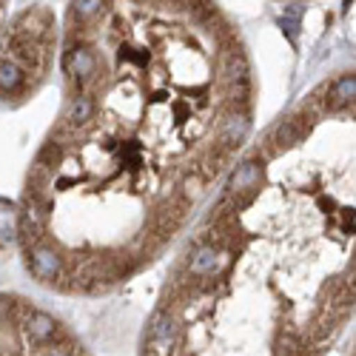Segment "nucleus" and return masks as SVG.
<instances>
[{
	"label": "nucleus",
	"instance_id": "f257e3e1",
	"mask_svg": "<svg viewBox=\"0 0 356 356\" xmlns=\"http://www.w3.org/2000/svg\"><path fill=\"white\" fill-rule=\"evenodd\" d=\"M148 342H152L163 356H168L171 348H174V342H177V325L163 311H157L152 316V325H148Z\"/></svg>",
	"mask_w": 356,
	"mask_h": 356
},
{
	"label": "nucleus",
	"instance_id": "f03ea898",
	"mask_svg": "<svg viewBox=\"0 0 356 356\" xmlns=\"http://www.w3.org/2000/svg\"><path fill=\"white\" fill-rule=\"evenodd\" d=\"M46 205L38 202V197H26V205H23V214H20V234L23 240H38L40 231H43V211Z\"/></svg>",
	"mask_w": 356,
	"mask_h": 356
},
{
	"label": "nucleus",
	"instance_id": "7ed1b4c3",
	"mask_svg": "<svg viewBox=\"0 0 356 356\" xmlns=\"http://www.w3.org/2000/svg\"><path fill=\"white\" fill-rule=\"evenodd\" d=\"M32 271H35V277H40V280H54L57 274H60V257H57L51 248H43V245H38V248H32Z\"/></svg>",
	"mask_w": 356,
	"mask_h": 356
},
{
	"label": "nucleus",
	"instance_id": "20e7f679",
	"mask_svg": "<svg viewBox=\"0 0 356 356\" xmlns=\"http://www.w3.org/2000/svg\"><path fill=\"white\" fill-rule=\"evenodd\" d=\"M23 325H26V334H29V339H32V342H49L54 337V331H57V322L49 314H43V311L26 314Z\"/></svg>",
	"mask_w": 356,
	"mask_h": 356
},
{
	"label": "nucleus",
	"instance_id": "39448f33",
	"mask_svg": "<svg viewBox=\"0 0 356 356\" xmlns=\"http://www.w3.org/2000/svg\"><path fill=\"white\" fill-rule=\"evenodd\" d=\"M259 177H262V165H259L257 160H251V163H243L240 168L234 171V177H231L228 188H231V194H240V191H251V188H257Z\"/></svg>",
	"mask_w": 356,
	"mask_h": 356
},
{
	"label": "nucleus",
	"instance_id": "423d86ee",
	"mask_svg": "<svg viewBox=\"0 0 356 356\" xmlns=\"http://www.w3.org/2000/svg\"><path fill=\"white\" fill-rule=\"evenodd\" d=\"M66 69L80 83H86L88 77L95 74V57H92V51H88V49H72L69 51V60H66Z\"/></svg>",
	"mask_w": 356,
	"mask_h": 356
},
{
	"label": "nucleus",
	"instance_id": "0eeeda50",
	"mask_svg": "<svg viewBox=\"0 0 356 356\" xmlns=\"http://www.w3.org/2000/svg\"><path fill=\"white\" fill-rule=\"evenodd\" d=\"M245 134H248V117H245V114L228 117L225 131H222V140H225V143H240V140H245Z\"/></svg>",
	"mask_w": 356,
	"mask_h": 356
},
{
	"label": "nucleus",
	"instance_id": "6e6552de",
	"mask_svg": "<svg viewBox=\"0 0 356 356\" xmlns=\"http://www.w3.org/2000/svg\"><path fill=\"white\" fill-rule=\"evenodd\" d=\"M353 95H356V77L353 74H345V77H339L337 80V86H334V92H331V103L334 106H345V103H350L353 100Z\"/></svg>",
	"mask_w": 356,
	"mask_h": 356
},
{
	"label": "nucleus",
	"instance_id": "1a4fd4ad",
	"mask_svg": "<svg viewBox=\"0 0 356 356\" xmlns=\"http://www.w3.org/2000/svg\"><path fill=\"white\" fill-rule=\"evenodd\" d=\"M217 265V251L211 245H202L191 259V274H209Z\"/></svg>",
	"mask_w": 356,
	"mask_h": 356
},
{
	"label": "nucleus",
	"instance_id": "9d476101",
	"mask_svg": "<svg viewBox=\"0 0 356 356\" xmlns=\"http://www.w3.org/2000/svg\"><path fill=\"white\" fill-rule=\"evenodd\" d=\"M20 83H23V69L15 60L0 63V88H3V92H12Z\"/></svg>",
	"mask_w": 356,
	"mask_h": 356
},
{
	"label": "nucleus",
	"instance_id": "9b49d317",
	"mask_svg": "<svg viewBox=\"0 0 356 356\" xmlns=\"http://www.w3.org/2000/svg\"><path fill=\"white\" fill-rule=\"evenodd\" d=\"M92 111H95V103H92V100H88V97H77V100L72 103V108H69L66 120L74 123V126H83L88 117H92Z\"/></svg>",
	"mask_w": 356,
	"mask_h": 356
},
{
	"label": "nucleus",
	"instance_id": "f8f14e48",
	"mask_svg": "<svg viewBox=\"0 0 356 356\" xmlns=\"http://www.w3.org/2000/svg\"><path fill=\"white\" fill-rule=\"evenodd\" d=\"M274 140H277V145H293L296 140H300V131H296V126L291 120H285L274 129Z\"/></svg>",
	"mask_w": 356,
	"mask_h": 356
},
{
	"label": "nucleus",
	"instance_id": "ddd939ff",
	"mask_svg": "<svg viewBox=\"0 0 356 356\" xmlns=\"http://www.w3.org/2000/svg\"><path fill=\"white\" fill-rule=\"evenodd\" d=\"M57 160H60V145H54V143H49V145L43 148V152H40V157H38V163H40V165H46V168H49V165H54Z\"/></svg>",
	"mask_w": 356,
	"mask_h": 356
},
{
	"label": "nucleus",
	"instance_id": "4468645a",
	"mask_svg": "<svg viewBox=\"0 0 356 356\" xmlns=\"http://www.w3.org/2000/svg\"><path fill=\"white\" fill-rule=\"evenodd\" d=\"M74 12L77 15H95V12H100V0H80V3H74Z\"/></svg>",
	"mask_w": 356,
	"mask_h": 356
}]
</instances>
